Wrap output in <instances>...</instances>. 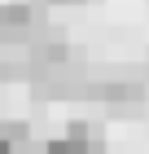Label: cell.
Instances as JSON below:
<instances>
[{
	"mask_svg": "<svg viewBox=\"0 0 149 154\" xmlns=\"http://www.w3.org/2000/svg\"><path fill=\"white\" fill-rule=\"evenodd\" d=\"M0 154H31V128L22 119H0Z\"/></svg>",
	"mask_w": 149,
	"mask_h": 154,
	"instance_id": "cell-1",
	"label": "cell"
}]
</instances>
